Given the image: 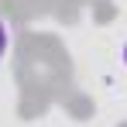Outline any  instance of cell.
Wrapping results in <instances>:
<instances>
[{
	"label": "cell",
	"instance_id": "2",
	"mask_svg": "<svg viewBox=\"0 0 127 127\" xmlns=\"http://www.w3.org/2000/svg\"><path fill=\"white\" fill-rule=\"evenodd\" d=\"M120 59H124V65H127V45H124V52H120Z\"/></svg>",
	"mask_w": 127,
	"mask_h": 127
},
{
	"label": "cell",
	"instance_id": "1",
	"mask_svg": "<svg viewBox=\"0 0 127 127\" xmlns=\"http://www.w3.org/2000/svg\"><path fill=\"white\" fill-rule=\"evenodd\" d=\"M7 55H10V24L0 17V65L7 62Z\"/></svg>",
	"mask_w": 127,
	"mask_h": 127
}]
</instances>
